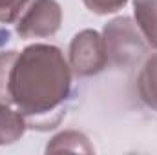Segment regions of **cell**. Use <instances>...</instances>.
Wrapping results in <instances>:
<instances>
[{
	"mask_svg": "<svg viewBox=\"0 0 157 155\" xmlns=\"http://www.w3.org/2000/svg\"><path fill=\"white\" fill-rule=\"evenodd\" d=\"M68 95L70 71L57 47L31 46L20 57L15 51L4 55L0 102L13 100L31 124L39 126L48 113H62L59 110Z\"/></svg>",
	"mask_w": 157,
	"mask_h": 155,
	"instance_id": "obj_1",
	"label": "cell"
},
{
	"mask_svg": "<svg viewBox=\"0 0 157 155\" xmlns=\"http://www.w3.org/2000/svg\"><path fill=\"white\" fill-rule=\"evenodd\" d=\"M60 20L59 6L53 0H37L28 17L18 24V33L24 37L51 35L57 31Z\"/></svg>",
	"mask_w": 157,
	"mask_h": 155,
	"instance_id": "obj_2",
	"label": "cell"
},
{
	"mask_svg": "<svg viewBox=\"0 0 157 155\" xmlns=\"http://www.w3.org/2000/svg\"><path fill=\"white\" fill-rule=\"evenodd\" d=\"M101 40L93 31H84L75 37L71 44V62L80 75H91L102 70Z\"/></svg>",
	"mask_w": 157,
	"mask_h": 155,
	"instance_id": "obj_3",
	"label": "cell"
},
{
	"mask_svg": "<svg viewBox=\"0 0 157 155\" xmlns=\"http://www.w3.org/2000/svg\"><path fill=\"white\" fill-rule=\"evenodd\" d=\"M28 0H0V20L11 22L17 18V15L22 11Z\"/></svg>",
	"mask_w": 157,
	"mask_h": 155,
	"instance_id": "obj_4",
	"label": "cell"
},
{
	"mask_svg": "<svg viewBox=\"0 0 157 155\" xmlns=\"http://www.w3.org/2000/svg\"><path fill=\"white\" fill-rule=\"evenodd\" d=\"M88 4V7H91V11L97 13H110L119 9L126 0H84Z\"/></svg>",
	"mask_w": 157,
	"mask_h": 155,
	"instance_id": "obj_5",
	"label": "cell"
},
{
	"mask_svg": "<svg viewBox=\"0 0 157 155\" xmlns=\"http://www.w3.org/2000/svg\"><path fill=\"white\" fill-rule=\"evenodd\" d=\"M2 70H4V59L0 55V84H2Z\"/></svg>",
	"mask_w": 157,
	"mask_h": 155,
	"instance_id": "obj_6",
	"label": "cell"
}]
</instances>
